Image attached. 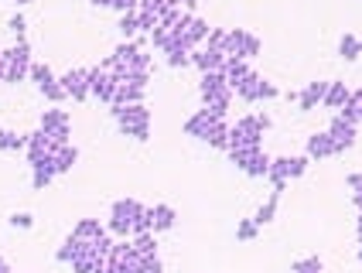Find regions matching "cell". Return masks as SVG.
Here are the masks:
<instances>
[{
	"mask_svg": "<svg viewBox=\"0 0 362 273\" xmlns=\"http://www.w3.org/2000/svg\"><path fill=\"white\" fill-rule=\"evenodd\" d=\"M113 236H137V233H151V215L137 198H120L113 202L110 209V226H106Z\"/></svg>",
	"mask_w": 362,
	"mask_h": 273,
	"instance_id": "cell-1",
	"label": "cell"
},
{
	"mask_svg": "<svg viewBox=\"0 0 362 273\" xmlns=\"http://www.w3.org/2000/svg\"><path fill=\"white\" fill-rule=\"evenodd\" d=\"M113 120L120 123V130L134 140H151V110L144 103H130V106H110Z\"/></svg>",
	"mask_w": 362,
	"mask_h": 273,
	"instance_id": "cell-2",
	"label": "cell"
},
{
	"mask_svg": "<svg viewBox=\"0 0 362 273\" xmlns=\"http://www.w3.org/2000/svg\"><path fill=\"white\" fill-rule=\"evenodd\" d=\"M263 130H270V117L267 113H253L243 117L229 127V147H260Z\"/></svg>",
	"mask_w": 362,
	"mask_h": 273,
	"instance_id": "cell-3",
	"label": "cell"
},
{
	"mask_svg": "<svg viewBox=\"0 0 362 273\" xmlns=\"http://www.w3.org/2000/svg\"><path fill=\"white\" fill-rule=\"evenodd\" d=\"M199 93H202V99H205V106H219V110H229L233 86L226 82V76H222V72H202Z\"/></svg>",
	"mask_w": 362,
	"mask_h": 273,
	"instance_id": "cell-4",
	"label": "cell"
},
{
	"mask_svg": "<svg viewBox=\"0 0 362 273\" xmlns=\"http://www.w3.org/2000/svg\"><path fill=\"white\" fill-rule=\"evenodd\" d=\"M226 154L250 178H267V171H270V157L263 154V147H229Z\"/></svg>",
	"mask_w": 362,
	"mask_h": 273,
	"instance_id": "cell-5",
	"label": "cell"
},
{
	"mask_svg": "<svg viewBox=\"0 0 362 273\" xmlns=\"http://www.w3.org/2000/svg\"><path fill=\"white\" fill-rule=\"evenodd\" d=\"M260 48H263L260 38L250 35V31H243V28L226 31V45H222L226 59H253V55H260Z\"/></svg>",
	"mask_w": 362,
	"mask_h": 273,
	"instance_id": "cell-6",
	"label": "cell"
},
{
	"mask_svg": "<svg viewBox=\"0 0 362 273\" xmlns=\"http://www.w3.org/2000/svg\"><path fill=\"white\" fill-rule=\"evenodd\" d=\"M4 62H7V76H4V82H21L24 76H31V48H28V41L18 38L14 48L4 52Z\"/></svg>",
	"mask_w": 362,
	"mask_h": 273,
	"instance_id": "cell-7",
	"label": "cell"
},
{
	"mask_svg": "<svg viewBox=\"0 0 362 273\" xmlns=\"http://www.w3.org/2000/svg\"><path fill=\"white\" fill-rule=\"evenodd\" d=\"M240 99H246V103H257V99H274V96H281V89L270 82V79H263L257 76V72H250V76L243 79L240 86L233 89Z\"/></svg>",
	"mask_w": 362,
	"mask_h": 273,
	"instance_id": "cell-8",
	"label": "cell"
},
{
	"mask_svg": "<svg viewBox=\"0 0 362 273\" xmlns=\"http://www.w3.org/2000/svg\"><path fill=\"white\" fill-rule=\"evenodd\" d=\"M222 120H226V110H219V106H205V110H199V113H192V117H188V123H185V134L199 136V140H209L212 127H216V123H222Z\"/></svg>",
	"mask_w": 362,
	"mask_h": 273,
	"instance_id": "cell-9",
	"label": "cell"
},
{
	"mask_svg": "<svg viewBox=\"0 0 362 273\" xmlns=\"http://www.w3.org/2000/svg\"><path fill=\"white\" fill-rule=\"evenodd\" d=\"M31 79H35V86L41 89V96H48L52 103H62V99H65L62 79H55V72H52L48 65H41V62H31Z\"/></svg>",
	"mask_w": 362,
	"mask_h": 273,
	"instance_id": "cell-10",
	"label": "cell"
},
{
	"mask_svg": "<svg viewBox=\"0 0 362 273\" xmlns=\"http://www.w3.org/2000/svg\"><path fill=\"white\" fill-rule=\"evenodd\" d=\"M304 171H308V154H304V157H277V161H270V171H267V178L277 185V181L301 178Z\"/></svg>",
	"mask_w": 362,
	"mask_h": 273,
	"instance_id": "cell-11",
	"label": "cell"
},
{
	"mask_svg": "<svg viewBox=\"0 0 362 273\" xmlns=\"http://www.w3.org/2000/svg\"><path fill=\"white\" fill-rule=\"evenodd\" d=\"M41 130H48L59 144H72V140H69V136H72V120H69L65 110H45V113H41Z\"/></svg>",
	"mask_w": 362,
	"mask_h": 273,
	"instance_id": "cell-12",
	"label": "cell"
},
{
	"mask_svg": "<svg viewBox=\"0 0 362 273\" xmlns=\"http://www.w3.org/2000/svg\"><path fill=\"white\" fill-rule=\"evenodd\" d=\"M117 79H113V72H106V69H89V96L103 99V103H113V96H117Z\"/></svg>",
	"mask_w": 362,
	"mask_h": 273,
	"instance_id": "cell-13",
	"label": "cell"
},
{
	"mask_svg": "<svg viewBox=\"0 0 362 273\" xmlns=\"http://www.w3.org/2000/svg\"><path fill=\"white\" fill-rule=\"evenodd\" d=\"M59 147H65V144H59L55 136L48 134V130H35V134H28V161L31 157H45V154H55Z\"/></svg>",
	"mask_w": 362,
	"mask_h": 273,
	"instance_id": "cell-14",
	"label": "cell"
},
{
	"mask_svg": "<svg viewBox=\"0 0 362 273\" xmlns=\"http://www.w3.org/2000/svg\"><path fill=\"white\" fill-rule=\"evenodd\" d=\"M62 89H65V96L86 99L89 96V69H72V72H65V76H62Z\"/></svg>",
	"mask_w": 362,
	"mask_h": 273,
	"instance_id": "cell-15",
	"label": "cell"
},
{
	"mask_svg": "<svg viewBox=\"0 0 362 273\" xmlns=\"http://www.w3.org/2000/svg\"><path fill=\"white\" fill-rule=\"evenodd\" d=\"M328 134H332V140L339 144V151H349L352 144H356V123L352 120H345L342 113L328 123Z\"/></svg>",
	"mask_w": 362,
	"mask_h": 273,
	"instance_id": "cell-16",
	"label": "cell"
},
{
	"mask_svg": "<svg viewBox=\"0 0 362 273\" xmlns=\"http://www.w3.org/2000/svg\"><path fill=\"white\" fill-rule=\"evenodd\" d=\"M192 65H199L202 72H222V65H226V52L205 45L202 52H192Z\"/></svg>",
	"mask_w": 362,
	"mask_h": 273,
	"instance_id": "cell-17",
	"label": "cell"
},
{
	"mask_svg": "<svg viewBox=\"0 0 362 273\" xmlns=\"http://www.w3.org/2000/svg\"><path fill=\"white\" fill-rule=\"evenodd\" d=\"M147 215H151V233H168V229H175V222H178V212H175L171 205H151Z\"/></svg>",
	"mask_w": 362,
	"mask_h": 273,
	"instance_id": "cell-18",
	"label": "cell"
},
{
	"mask_svg": "<svg viewBox=\"0 0 362 273\" xmlns=\"http://www.w3.org/2000/svg\"><path fill=\"white\" fill-rule=\"evenodd\" d=\"M332 154H342L339 144L332 140V134H311L308 136V157H332Z\"/></svg>",
	"mask_w": 362,
	"mask_h": 273,
	"instance_id": "cell-19",
	"label": "cell"
},
{
	"mask_svg": "<svg viewBox=\"0 0 362 273\" xmlns=\"http://www.w3.org/2000/svg\"><path fill=\"white\" fill-rule=\"evenodd\" d=\"M86 253H89V243L72 233V236H69V239H65V243L59 246L55 260H59V263H76V260H79V256H86Z\"/></svg>",
	"mask_w": 362,
	"mask_h": 273,
	"instance_id": "cell-20",
	"label": "cell"
},
{
	"mask_svg": "<svg viewBox=\"0 0 362 273\" xmlns=\"http://www.w3.org/2000/svg\"><path fill=\"white\" fill-rule=\"evenodd\" d=\"M325 93H328V82H308L301 93H298L301 110H315L318 103H325Z\"/></svg>",
	"mask_w": 362,
	"mask_h": 273,
	"instance_id": "cell-21",
	"label": "cell"
},
{
	"mask_svg": "<svg viewBox=\"0 0 362 273\" xmlns=\"http://www.w3.org/2000/svg\"><path fill=\"white\" fill-rule=\"evenodd\" d=\"M250 72H253V69H250V62L246 59H226V65H222V76H226V82H229L233 89H236Z\"/></svg>",
	"mask_w": 362,
	"mask_h": 273,
	"instance_id": "cell-22",
	"label": "cell"
},
{
	"mask_svg": "<svg viewBox=\"0 0 362 273\" xmlns=\"http://www.w3.org/2000/svg\"><path fill=\"white\" fill-rule=\"evenodd\" d=\"M209 31H212V28H209V21H202V18H195V14H192V21L185 24V41H188V48L195 52V45L209 38Z\"/></svg>",
	"mask_w": 362,
	"mask_h": 273,
	"instance_id": "cell-23",
	"label": "cell"
},
{
	"mask_svg": "<svg viewBox=\"0 0 362 273\" xmlns=\"http://www.w3.org/2000/svg\"><path fill=\"white\" fill-rule=\"evenodd\" d=\"M349 86L345 82H328V93H325V103L322 106H328V110H342L345 106V99H349Z\"/></svg>",
	"mask_w": 362,
	"mask_h": 273,
	"instance_id": "cell-24",
	"label": "cell"
},
{
	"mask_svg": "<svg viewBox=\"0 0 362 273\" xmlns=\"http://www.w3.org/2000/svg\"><path fill=\"white\" fill-rule=\"evenodd\" d=\"M72 233L79 236V239H86V243H93V239H100V236L110 233V229H106V226H100V219H79Z\"/></svg>",
	"mask_w": 362,
	"mask_h": 273,
	"instance_id": "cell-25",
	"label": "cell"
},
{
	"mask_svg": "<svg viewBox=\"0 0 362 273\" xmlns=\"http://www.w3.org/2000/svg\"><path fill=\"white\" fill-rule=\"evenodd\" d=\"M339 113L359 127V123H362V89H352V93H349V99H345V106L339 110Z\"/></svg>",
	"mask_w": 362,
	"mask_h": 273,
	"instance_id": "cell-26",
	"label": "cell"
},
{
	"mask_svg": "<svg viewBox=\"0 0 362 273\" xmlns=\"http://www.w3.org/2000/svg\"><path fill=\"white\" fill-rule=\"evenodd\" d=\"M79 161V151L72 147V144H65V147H59L55 151V168H59V175H65V171H72V164Z\"/></svg>",
	"mask_w": 362,
	"mask_h": 273,
	"instance_id": "cell-27",
	"label": "cell"
},
{
	"mask_svg": "<svg viewBox=\"0 0 362 273\" xmlns=\"http://www.w3.org/2000/svg\"><path fill=\"white\" fill-rule=\"evenodd\" d=\"M339 55H342L345 62H356L362 55V38H356V35H342V41H339Z\"/></svg>",
	"mask_w": 362,
	"mask_h": 273,
	"instance_id": "cell-28",
	"label": "cell"
},
{
	"mask_svg": "<svg viewBox=\"0 0 362 273\" xmlns=\"http://www.w3.org/2000/svg\"><path fill=\"white\" fill-rule=\"evenodd\" d=\"M0 151H28V136L18 130H0Z\"/></svg>",
	"mask_w": 362,
	"mask_h": 273,
	"instance_id": "cell-29",
	"label": "cell"
},
{
	"mask_svg": "<svg viewBox=\"0 0 362 273\" xmlns=\"http://www.w3.org/2000/svg\"><path fill=\"white\" fill-rule=\"evenodd\" d=\"M277 202H281V195L274 192V195H270V198H267V202L260 205V209H257L253 222H257V226H267V222H274V215H277Z\"/></svg>",
	"mask_w": 362,
	"mask_h": 273,
	"instance_id": "cell-30",
	"label": "cell"
},
{
	"mask_svg": "<svg viewBox=\"0 0 362 273\" xmlns=\"http://www.w3.org/2000/svg\"><path fill=\"white\" fill-rule=\"evenodd\" d=\"M134 250H137L141 256H154V253H158L154 233H137V236H134Z\"/></svg>",
	"mask_w": 362,
	"mask_h": 273,
	"instance_id": "cell-31",
	"label": "cell"
},
{
	"mask_svg": "<svg viewBox=\"0 0 362 273\" xmlns=\"http://www.w3.org/2000/svg\"><path fill=\"white\" fill-rule=\"evenodd\" d=\"M137 31H141V18H137V11L120 14V35H123V38H134Z\"/></svg>",
	"mask_w": 362,
	"mask_h": 273,
	"instance_id": "cell-32",
	"label": "cell"
},
{
	"mask_svg": "<svg viewBox=\"0 0 362 273\" xmlns=\"http://www.w3.org/2000/svg\"><path fill=\"white\" fill-rule=\"evenodd\" d=\"M294 273H322V260L318 256H304L294 263Z\"/></svg>",
	"mask_w": 362,
	"mask_h": 273,
	"instance_id": "cell-33",
	"label": "cell"
},
{
	"mask_svg": "<svg viewBox=\"0 0 362 273\" xmlns=\"http://www.w3.org/2000/svg\"><path fill=\"white\" fill-rule=\"evenodd\" d=\"M168 7H171V0H141V11L144 14H154V18H161Z\"/></svg>",
	"mask_w": 362,
	"mask_h": 273,
	"instance_id": "cell-34",
	"label": "cell"
},
{
	"mask_svg": "<svg viewBox=\"0 0 362 273\" xmlns=\"http://www.w3.org/2000/svg\"><path fill=\"white\" fill-rule=\"evenodd\" d=\"M257 229H260V226H257L253 219H243L240 226H236V239H253V236H257Z\"/></svg>",
	"mask_w": 362,
	"mask_h": 273,
	"instance_id": "cell-35",
	"label": "cell"
},
{
	"mask_svg": "<svg viewBox=\"0 0 362 273\" xmlns=\"http://www.w3.org/2000/svg\"><path fill=\"white\" fill-rule=\"evenodd\" d=\"M141 267L144 273H164V263H161V256L154 253V256H141Z\"/></svg>",
	"mask_w": 362,
	"mask_h": 273,
	"instance_id": "cell-36",
	"label": "cell"
},
{
	"mask_svg": "<svg viewBox=\"0 0 362 273\" xmlns=\"http://www.w3.org/2000/svg\"><path fill=\"white\" fill-rule=\"evenodd\" d=\"M205 45L222 52V45H226V31H222V28H212V31H209V38H205Z\"/></svg>",
	"mask_w": 362,
	"mask_h": 273,
	"instance_id": "cell-37",
	"label": "cell"
},
{
	"mask_svg": "<svg viewBox=\"0 0 362 273\" xmlns=\"http://www.w3.org/2000/svg\"><path fill=\"white\" fill-rule=\"evenodd\" d=\"M7 222H11L14 229H31V222H35V219H31L28 212H14L11 219H7Z\"/></svg>",
	"mask_w": 362,
	"mask_h": 273,
	"instance_id": "cell-38",
	"label": "cell"
},
{
	"mask_svg": "<svg viewBox=\"0 0 362 273\" xmlns=\"http://www.w3.org/2000/svg\"><path fill=\"white\" fill-rule=\"evenodd\" d=\"M113 7L120 14H130V11H141V0H113Z\"/></svg>",
	"mask_w": 362,
	"mask_h": 273,
	"instance_id": "cell-39",
	"label": "cell"
},
{
	"mask_svg": "<svg viewBox=\"0 0 362 273\" xmlns=\"http://www.w3.org/2000/svg\"><path fill=\"white\" fill-rule=\"evenodd\" d=\"M7 28H11L18 38H24V28H28V24H24V18H21V14H14V18L7 21Z\"/></svg>",
	"mask_w": 362,
	"mask_h": 273,
	"instance_id": "cell-40",
	"label": "cell"
},
{
	"mask_svg": "<svg viewBox=\"0 0 362 273\" xmlns=\"http://www.w3.org/2000/svg\"><path fill=\"white\" fill-rule=\"evenodd\" d=\"M345 185H349V188H359V185H362V171H352V175L345 178Z\"/></svg>",
	"mask_w": 362,
	"mask_h": 273,
	"instance_id": "cell-41",
	"label": "cell"
},
{
	"mask_svg": "<svg viewBox=\"0 0 362 273\" xmlns=\"http://www.w3.org/2000/svg\"><path fill=\"white\" fill-rule=\"evenodd\" d=\"M352 202H356V209H359V212H362V185H359V188H356V192H352Z\"/></svg>",
	"mask_w": 362,
	"mask_h": 273,
	"instance_id": "cell-42",
	"label": "cell"
},
{
	"mask_svg": "<svg viewBox=\"0 0 362 273\" xmlns=\"http://www.w3.org/2000/svg\"><path fill=\"white\" fill-rule=\"evenodd\" d=\"M96 7H113V0H93Z\"/></svg>",
	"mask_w": 362,
	"mask_h": 273,
	"instance_id": "cell-43",
	"label": "cell"
},
{
	"mask_svg": "<svg viewBox=\"0 0 362 273\" xmlns=\"http://www.w3.org/2000/svg\"><path fill=\"white\" fill-rule=\"evenodd\" d=\"M356 233H359V239H362V212H359V219H356Z\"/></svg>",
	"mask_w": 362,
	"mask_h": 273,
	"instance_id": "cell-44",
	"label": "cell"
},
{
	"mask_svg": "<svg viewBox=\"0 0 362 273\" xmlns=\"http://www.w3.org/2000/svg\"><path fill=\"white\" fill-rule=\"evenodd\" d=\"M7 270H11V267H7V260L0 256V273H7Z\"/></svg>",
	"mask_w": 362,
	"mask_h": 273,
	"instance_id": "cell-45",
	"label": "cell"
},
{
	"mask_svg": "<svg viewBox=\"0 0 362 273\" xmlns=\"http://www.w3.org/2000/svg\"><path fill=\"white\" fill-rule=\"evenodd\" d=\"M359 263H362V239H359Z\"/></svg>",
	"mask_w": 362,
	"mask_h": 273,
	"instance_id": "cell-46",
	"label": "cell"
},
{
	"mask_svg": "<svg viewBox=\"0 0 362 273\" xmlns=\"http://www.w3.org/2000/svg\"><path fill=\"white\" fill-rule=\"evenodd\" d=\"M14 4H31V0H14Z\"/></svg>",
	"mask_w": 362,
	"mask_h": 273,
	"instance_id": "cell-47",
	"label": "cell"
},
{
	"mask_svg": "<svg viewBox=\"0 0 362 273\" xmlns=\"http://www.w3.org/2000/svg\"><path fill=\"white\" fill-rule=\"evenodd\" d=\"M7 273H11V270H7Z\"/></svg>",
	"mask_w": 362,
	"mask_h": 273,
	"instance_id": "cell-48",
	"label": "cell"
}]
</instances>
